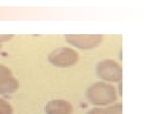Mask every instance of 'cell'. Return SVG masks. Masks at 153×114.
<instances>
[{"instance_id":"cell-1","label":"cell","mask_w":153,"mask_h":114,"mask_svg":"<svg viewBox=\"0 0 153 114\" xmlns=\"http://www.w3.org/2000/svg\"><path fill=\"white\" fill-rule=\"evenodd\" d=\"M86 96L95 105H107L117 99L116 89L112 85L103 82L93 83L87 89Z\"/></svg>"},{"instance_id":"cell-2","label":"cell","mask_w":153,"mask_h":114,"mask_svg":"<svg viewBox=\"0 0 153 114\" xmlns=\"http://www.w3.org/2000/svg\"><path fill=\"white\" fill-rule=\"evenodd\" d=\"M79 53L68 47H60L54 50L48 56V60L57 67H68L78 62Z\"/></svg>"},{"instance_id":"cell-3","label":"cell","mask_w":153,"mask_h":114,"mask_svg":"<svg viewBox=\"0 0 153 114\" xmlns=\"http://www.w3.org/2000/svg\"><path fill=\"white\" fill-rule=\"evenodd\" d=\"M97 74L102 80L109 82H119L123 79V69L116 61L106 59L97 65Z\"/></svg>"},{"instance_id":"cell-4","label":"cell","mask_w":153,"mask_h":114,"mask_svg":"<svg viewBox=\"0 0 153 114\" xmlns=\"http://www.w3.org/2000/svg\"><path fill=\"white\" fill-rule=\"evenodd\" d=\"M66 41L80 49H91L97 47L103 40V36L98 35H65Z\"/></svg>"},{"instance_id":"cell-5","label":"cell","mask_w":153,"mask_h":114,"mask_svg":"<svg viewBox=\"0 0 153 114\" xmlns=\"http://www.w3.org/2000/svg\"><path fill=\"white\" fill-rule=\"evenodd\" d=\"M19 83L7 66L0 65V94L9 95L17 91Z\"/></svg>"},{"instance_id":"cell-6","label":"cell","mask_w":153,"mask_h":114,"mask_svg":"<svg viewBox=\"0 0 153 114\" xmlns=\"http://www.w3.org/2000/svg\"><path fill=\"white\" fill-rule=\"evenodd\" d=\"M44 111L47 114H72L73 106L64 99H56L46 104Z\"/></svg>"},{"instance_id":"cell-7","label":"cell","mask_w":153,"mask_h":114,"mask_svg":"<svg viewBox=\"0 0 153 114\" xmlns=\"http://www.w3.org/2000/svg\"><path fill=\"white\" fill-rule=\"evenodd\" d=\"M85 114H123V104L119 103L107 108H94Z\"/></svg>"},{"instance_id":"cell-8","label":"cell","mask_w":153,"mask_h":114,"mask_svg":"<svg viewBox=\"0 0 153 114\" xmlns=\"http://www.w3.org/2000/svg\"><path fill=\"white\" fill-rule=\"evenodd\" d=\"M13 112L11 104L4 99L0 98V114H12Z\"/></svg>"},{"instance_id":"cell-9","label":"cell","mask_w":153,"mask_h":114,"mask_svg":"<svg viewBox=\"0 0 153 114\" xmlns=\"http://www.w3.org/2000/svg\"><path fill=\"white\" fill-rule=\"evenodd\" d=\"M13 37V35H0V44H1V42L10 41L12 39V38Z\"/></svg>"},{"instance_id":"cell-10","label":"cell","mask_w":153,"mask_h":114,"mask_svg":"<svg viewBox=\"0 0 153 114\" xmlns=\"http://www.w3.org/2000/svg\"><path fill=\"white\" fill-rule=\"evenodd\" d=\"M1 48H2V45H1V44H0V50H1Z\"/></svg>"}]
</instances>
